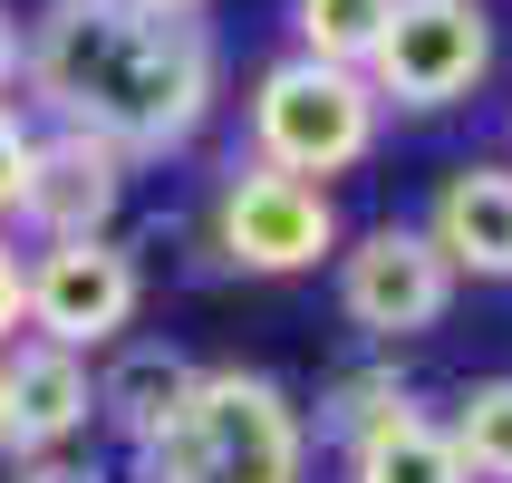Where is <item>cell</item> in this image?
Listing matches in <instances>:
<instances>
[{
    "instance_id": "7a4b0ae2",
    "label": "cell",
    "mask_w": 512,
    "mask_h": 483,
    "mask_svg": "<svg viewBox=\"0 0 512 483\" xmlns=\"http://www.w3.org/2000/svg\"><path fill=\"white\" fill-rule=\"evenodd\" d=\"M300 464H310V426L252 368H194L174 426L145 445L155 483H300Z\"/></svg>"
},
{
    "instance_id": "4fadbf2b",
    "label": "cell",
    "mask_w": 512,
    "mask_h": 483,
    "mask_svg": "<svg viewBox=\"0 0 512 483\" xmlns=\"http://www.w3.org/2000/svg\"><path fill=\"white\" fill-rule=\"evenodd\" d=\"M387 20H397V0H300V58H319V68H368Z\"/></svg>"
},
{
    "instance_id": "d6986e66",
    "label": "cell",
    "mask_w": 512,
    "mask_h": 483,
    "mask_svg": "<svg viewBox=\"0 0 512 483\" xmlns=\"http://www.w3.org/2000/svg\"><path fill=\"white\" fill-rule=\"evenodd\" d=\"M116 10H136V20H194L203 0H116Z\"/></svg>"
},
{
    "instance_id": "ba28073f",
    "label": "cell",
    "mask_w": 512,
    "mask_h": 483,
    "mask_svg": "<svg viewBox=\"0 0 512 483\" xmlns=\"http://www.w3.org/2000/svg\"><path fill=\"white\" fill-rule=\"evenodd\" d=\"M116 203H126V155L87 126H58V136H29V174H20V213L39 242H107Z\"/></svg>"
},
{
    "instance_id": "277c9868",
    "label": "cell",
    "mask_w": 512,
    "mask_h": 483,
    "mask_svg": "<svg viewBox=\"0 0 512 483\" xmlns=\"http://www.w3.org/2000/svg\"><path fill=\"white\" fill-rule=\"evenodd\" d=\"M493 68V10L484 0H397V20H387V39H377V58L358 68V78L377 87V107H455V97H474Z\"/></svg>"
},
{
    "instance_id": "7c38bea8",
    "label": "cell",
    "mask_w": 512,
    "mask_h": 483,
    "mask_svg": "<svg viewBox=\"0 0 512 483\" xmlns=\"http://www.w3.org/2000/svg\"><path fill=\"white\" fill-rule=\"evenodd\" d=\"M348 483H474V474L455 464V445H445V426L426 406H397L377 435L348 445Z\"/></svg>"
},
{
    "instance_id": "8fae6325",
    "label": "cell",
    "mask_w": 512,
    "mask_h": 483,
    "mask_svg": "<svg viewBox=\"0 0 512 483\" xmlns=\"http://www.w3.org/2000/svg\"><path fill=\"white\" fill-rule=\"evenodd\" d=\"M184 387H194V358L165 339H126L107 358V377H97V416H107L126 445H155V435L174 426V406H184Z\"/></svg>"
},
{
    "instance_id": "3957f363",
    "label": "cell",
    "mask_w": 512,
    "mask_h": 483,
    "mask_svg": "<svg viewBox=\"0 0 512 483\" xmlns=\"http://www.w3.org/2000/svg\"><path fill=\"white\" fill-rule=\"evenodd\" d=\"M377 87L358 68H319V58H271L252 78V165L300 174L329 194V174L368 165L377 145Z\"/></svg>"
},
{
    "instance_id": "ac0fdd59",
    "label": "cell",
    "mask_w": 512,
    "mask_h": 483,
    "mask_svg": "<svg viewBox=\"0 0 512 483\" xmlns=\"http://www.w3.org/2000/svg\"><path fill=\"white\" fill-rule=\"evenodd\" d=\"M20 483H107V474H97V464H68V455H49V464H29Z\"/></svg>"
},
{
    "instance_id": "e0dca14e",
    "label": "cell",
    "mask_w": 512,
    "mask_h": 483,
    "mask_svg": "<svg viewBox=\"0 0 512 483\" xmlns=\"http://www.w3.org/2000/svg\"><path fill=\"white\" fill-rule=\"evenodd\" d=\"M20 329V252H10V232H0V348Z\"/></svg>"
},
{
    "instance_id": "5b68a950",
    "label": "cell",
    "mask_w": 512,
    "mask_h": 483,
    "mask_svg": "<svg viewBox=\"0 0 512 483\" xmlns=\"http://www.w3.org/2000/svg\"><path fill=\"white\" fill-rule=\"evenodd\" d=\"M213 242H223L232 271H261V281H290V271H319L339 252V203L300 184V174L271 165H232L223 194H213Z\"/></svg>"
},
{
    "instance_id": "8992f818",
    "label": "cell",
    "mask_w": 512,
    "mask_h": 483,
    "mask_svg": "<svg viewBox=\"0 0 512 483\" xmlns=\"http://www.w3.org/2000/svg\"><path fill=\"white\" fill-rule=\"evenodd\" d=\"M136 300H145V271L116 242H49L39 261H20V329L68 348V358L107 348L136 319Z\"/></svg>"
},
{
    "instance_id": "6da1fadb",
    "label": "cell",
    "mask_w": 512,
    "mask_h": 483,
    "mask_svg": "<svg viewBox=\"0 0 512 483\" xmlns=\"http://www.w3.org/2000/svg\"><path fill=\"white\" fill-rule=\"evenodd\" d=\"M20 78L58 126L107 136L126 165L194 145L213 116V39L203 20H136L116 0H49L20 29Z\"/></svg>"
},
{
    "instance_id": "30bf717a",
    "label": "cell",
    "mask_w": 512,
    "mask_h": 483,
    "mask_svg": "<svg viewBox=\"0 0 512 483\" xmlns=\"http://www.w3.org/2000/svg\"><path fill=\"white\" fill-rule=\"evenodd\" d=\"M445 271L474 281H512V165H455L435 184V223H426Z\"/></svg>"
},
{
    "instance_id": "ffe728a7",
    "label": "cell",
    "mask_w": 512,
    "mask_h": 483,
    "mask_svg": "<svg viewBox=\"0 0 512 483\" xmlns=\"http://www.w3.org/2000/svg\"><path fill=\"white\" fill-rule=\"evenodd\" d=\"M20 78V20H10V10H0V87Z\"/></svg>"
},
{
    "instance_id": "5bb4252c",
    "label": "cell",
    "mask_w": 512,
    "mask_h": 483,
    "mask_svg": "<svg viewBox=\"0 0 512 483\" xmlns=\"http://www.w3.org/2000/svg\"><path fill=\"white\" fill-rule=\"evenodd\" d=\"M445 445H455L464 474L484 483H512V377H484V387H464L455 426H445Z\"/></svg>"
},
{
    "instance_id": "52a82bcc",
    "label": "cell",
    "mask_w": 512,
    "mask_h": 483,
    "mask_svg": "<svg viewBox=\"0 0 512 483\" xmlns=\"http://www.w3.org/2000/svg\"><path fill=\"white\" fill-rule=\"evenodd\" d=\"M445 300H455V271L435 261V242L416 223H377L358 232L339 252V310L348 329H368V339H416V329H435L445 319Z\"/></svg>"
},
{
    "instance_id": "9c48e42d",
    "label": "cell",
    "mask_w": 512,
    "mask_h": 483,
    "mask_svg": "<svg viewBox=\"0 0 512 483\" xmlns=\"http://www.w3.org/2000/svg\"><path fill=\"white\" fill-rule=\"evenodd\" d=\"M87 416H97L87 358H68V348H49V339H20L0 358V455L49 464V455H68V435H78Z\"/></svg>"
},
{
    "instance_id": "2e32d148",
    "label": "cell",
    "mask_w": 512,
    "mask_h": 483,
    "mask_svg": "<svg viewBox=\"0 0 512 483\" xmlns=\"http://www.w3.org/2000/svg\"><path fill=\"white\" fill-rule=\"evenodd\" d=\"M20 174H29V116L0 107V223H10V203H20Z\"/></svg>"
},
{
    "instance_id": "9a60e30c",
    "label": "cell",
    "mask_w": 512,
    "mask_h": 483,
    "mask_svg": "<svg viewBox=\"0 0 512 483\" xmlns=\"http://www.w3.org/2000/svg\"><path fill=\"white\" fill-rule=\"evenodd\" d=\"M397 406H416L406 397V377L397 368H348L329 397H319V435H339V445H358V435H377Z\"/></svg>"
}]
</instances>
